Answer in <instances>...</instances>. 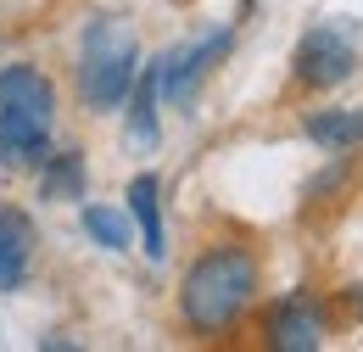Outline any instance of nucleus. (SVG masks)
<instances>
[{
    "label": "nucleus",
    "instance_id": "nucleus-1",
    "mask_svg": "<svg viewBox=\"0 0 363 352\" xmlns=\"http://www.w3.org/2000/svg\"><path fill=\"white\" fill-rule=\"evenodd\" d=\"M263 263L246 241H213L201 246L179 274V324L201 341H218L240 330V319L257 308Z\"/></svg>",
    "mask_w": 363,
    "mask_h": 352
},
{
    "label": "nucleus",
    "instance_id": "nucleus-2",
    "mask_svg": "<svg viewBox=\"0 0 363 352\" xmlns=\"http://www.w3.org/2000/svg\"><path fill=\"white\" fill-rule=\"evenodd\" d=\"M140 73V40L123 17H90L84 40H79V67H73V89L84 101V112L106 118L129 101Z\"/></svg>",
    "mask_w": 363,
    "mask_h": 352
},
{
    "label": "nucleus",
    "instance_id": "nucleus-3",
    "mask_svg": "<svg viewBox=\"0 0 363 352\" xmlns=\"http://www.w3.org/2000/svg\"><path fill=\"white\" fill-rule=\"evenodd\" d=\"M358 73V34L347 23H313L291 50V79L302 89H335Z\"/></svg>",
    "mask_w": 363,
    "mask_h": 352
},
{
    "label": "nucleus",
    "instance_id": "nucleus-4",
    "mask_svg": "<svg viewBox=\"0 0 363 352\" xmlns=\"http://www.w3.org/2000/svg\"><path fill=\"white\" fill-rule=\"evenodd\" d=\"M324 336H330V313L308 291H291L263 308V347L274 352H318Z\"/></svg>",
    "mask_w": 363,
    "mask_h": 352
},
{
    "label": "nucleus",
    "instance_id": "nucleus-5",
    "mask_svg": "<svg viewBox=\"0 0 363 352\" xmlns=\"http://www.w3.org/2000/svg\"><path fill=\"white\" fill-rule=\"evenodd\" d=\"M229 50H235V28H218V34H207L196 45H179V50H162L157 56V67H162V101L190 106V95L201 89V79L224 62Z\"/></svg>",
    "mask_w": 363,
    "mask_h": 352
},
{
    "label": "nucleus",
    "instance_id": "nucleus-6",
    "mask_svg": "<svg viewBox=\"0 0 363 352\" xmlns=\"http://www.w3.org/2000/svg\"><path fill=\"white\" fill-rule=\"evenodd\" d=\"M56 106H62V101H56V84H50L34 62H6V67H0V112L28 118V123H40V129H56Z\"/></svg>",
    "mask_w": 363,
    "mask_h": 352
},
{
    "label": "nucleus",
    "instance_id": "nucleus-7",
    "mask_svg": "<svg viewBox=\"0 0 363 352\" xmlns=\"http://www.w3.org/2000/svg\"><path fill=\"white\" fill-rule=\"evenodd\" d=\"M123 202H129V219H135V229H140V252H145L151 263H162V258H168L162 179H157V174H135V179H129V190H123Z\"/></svg>",
    "mask_w": 363,
    "mask_h": 352
},
{
    "label": "nucleus",
    "instance_id": "nucleus-8",
    "mask_svg": "<svg viewBox=\"0 0 363 352\" xmlns=\"http://www.w3.org/2000/svg\"><path fill=\"white\" fill-rule=\"evenodd\" d=\"M34 268V219L0 202V291H23Z\"/></svg>",
    "mask_w": 363,
    "mask_h": 352
},
{
    "label": "nucleus",
    "instance_id": "nucleus-9",
    "mask_svg": "<svg viewBox=\"0 0 363 352\" xmlns=\"http://www.w3.org/2000/svg\"><path fill=\"white\" fill-rule=\"evenodd\" d=\"M123 106H129V140H135L140 151H151L162 140V118H157V106H162V67L157 62H140L135 89H129Z\"/></svg>",
    "mask_w": 363,
    "mask_h": 352
},
{
    "label": "nucleus",
    "instance_id": "nucleus-10",
    "mask_svg": "<svg viewBox=\"0 0 363 352\" xmlns=\"http://www.w3.org/2000/svg\"><path fill=\"white\" fill-rule=\"evenodd\" d=\"M302 134L313 140L318 151L347 157V151L363 145V106H313V112L302 118Z\"/></svg>",
    "mask_w": 363,
    "mask_h": 352
},
{
    "label": "nucleus",
    "instance_id": "nucleus-11",
    "mask_svg": "<svg viewBox=\"0 0 363 352\" xmlns=\"http://www.w3.org/2000/svg\"><path fill=\"white\" fill-rule=\"evenodd\" d=\"M34 174H40L45 202H79L84 196V151H50Z\"/></svg>",
    "mask_w": 363,
    "mask_h": 352
},
{
    "label": "nucleus",
    "instance_id": "nucleus-12",
    "mask_svg": "<svg viewBox=\"0 0 363 352\" xmlns=\"http://www.w3.org/2000/svg\"><path fill=\"white\" fill-rule=\"evenodd\" d=\"M84 235H90L101 252H129V213H112V207H84Z\"/></svg>",
    "mask_w": 363,
    "mask_h": 352
},
{
    "label": "nucleus",
    "instance_id": "nucleus-13",
    "mask_svg": "<svg viewBox=\"0 0 363 352\" xmlns=\"http://www.w3.org/2000/svg\"><path fill=\"white\" fill-rule=\"evenodd\" d=\"M347 308H352V319L363 324V285H347Z\"/></svg>",
    "mask_w": 363,
    "mask_h": 352
}]
</instances>
